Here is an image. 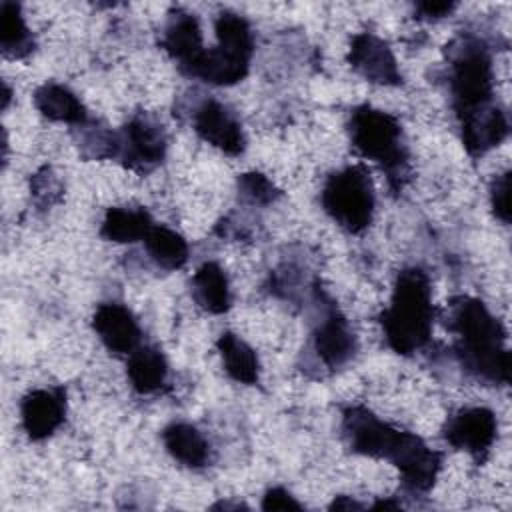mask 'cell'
I'll list each match as a JSON object with an SVG mask.
<instances>
[{
    "instance_id": "6da1fadb",
    "label": "cell",
    "mask_w": 512,
    "mask_h": 512,
    "mask_svg": "<svg viewBox=\"0 0 512 512\" xmlns=\"http://www.w3.org/2000/svg\"><path fill=\"white\" fill-rule=\"evenodd\" d=\"M450 330L454 350L462 366L490 384L510 382V352L506 332L486 304L472 296H456L450 302Z\"/></svg>"
},
{
    "instance_id": "7a4b0ae2",
    "label": "cell",
    "mask_w": 512,
    "mask_h": 512,
    "mask_svg": "<svg viewBox=\"0 0 512 512\" xmlns=\"http://www.w3.org/2000/svg\"><path fill=\"white\" fill-rule=\"evenodd\" d=\"M436 308L432 306L430 280L420 268H404L394 282L388 308L380 324L388 346L402 356L420 350L432 334Z\"/></svg>"
},
{
    "instance_id": "3957f363",
    "label": "cell",
    "mask_w": 512,
    "mask_h": 512,
    "mask_svg": "<svg viewBox=\"0 0 512 512\" xmlns=\"http://www.w3.org/2000/svg\"><path fill=\"white\" fill-rule=\"evenodd\" d=\"M348 132L354 150L362 158L380 164L394 192L402 190L410 176V156L398 118L384 110L362 104L352 110Z\"/></svg>"
},
{
    "instance_id": "277c9868",
    "label": "cell",
    "mask_w": 512,
    "mask_h": 512,
    "mask_svg": "<svg viewBox=\"0 0 512 512\" xmlns=\"http://www.w3.org/2000/svg\"><path fill=\"white\" fill-rule=\"evenodd\" d=\"M452 104L458 122L486 112L496 106L494 98V72L488 46L478 38H462L452 54L450 72Z\"/></svg>"
},
{
    "instance_id": "5b68a950",
    "label": "cell",
    "mask_w": 512,
    "mask_h": 512,
    "mask_svg": "<svg viewBox=\"0 0 512 512\" xmlns=\"http://www.w3.org/2000/svg\"><path fill=\"white\" fill-rule=\"evenodd\" d=\"M324 212L346 232L366 230L374 216V186L364 164H352L332 172L322 188Z\"/></svg>"
},
{
    "instance_id": "8992f818",
    "label": "cell",
    "mask_w": 512,
    "mask_h": 512,
    "mask_svg": "<svg viewBox=\"0 0 512 512\" xmlns=\"http://www.w3.org/2000/svg\"><path fill=\"white\" fill-rule=\"evenodd\" d=\"M384 458L400 470L404 486L412 492H428L442 466L440 452L428 448L420 436L398 428L384 450Z\"/></svg>"
},
{
    "instance_id": "52a82bcc",
    "label": "cell",
    "mask_w": 512,
    "mask_h": 512,
    "mask_svg": "<svg viewBox=\"0 0 512 512\" xmlns=\"http://www.w3.org/2000/svg\"><path fill=\"white\" fill-rule=\"evenodd\" d=\"M166 156V132L160 122L148 114H136L120 132H116L114 158L124 166L150 172Z\"/></svg>"
},
{
    "instance_id": "ba28073f",
    "label": "cell",
    "mask_w": 512,
    "mask_h": 512,
    "mask_svg": "<svg viewBox=\"0 0 512 512\" xmlns=\"http://www.w3.org/2000/svg\"><path fill=\"white\" fill-rule=\"evenodd\" d=\"M496 416L492 410L476 406L458 410L444 426V438L450 446L466 450L478 464L486 460L496 440Z\"/></svg>"
},
{
    "instance_id": "9c48e42d",
    "label": "cell",
    "mask_w": 512,
    "mask_h": 512,
    "mask_svg": "<svg viewBox=\"0 0 512 512\" xmlns=\"http://www.w3.org/2000/svg\"><path fill=\"white\" fill-rule=\"evenodd\" d=\"M348 62L368 82L382 86L402 84V74L390 46L372 32H360L352 38Z\"/></svg>"
},
{
    "instance_id": "30bf717a",
    "label": "cell",
    "mask_w": 512,
    "mask_h": 512,
    "mask_svg": "<svg viewBox=\"0 0 512 512\" xmlns=\"http://www.w3.org/2000/svg\"><path fill=\"white\" fill-rule=\"evenodd\" d=\"M194 130L202 140L222 150L224 154L238 156L246 148L242 124L238 122L234 112H230L218 100L210 98L198 106V110L194 112Z\"/></svg>"
},
{
    "instance_id": "8fae6325",
    "label": "cell",
    "mask_w": 512,
    "mask_h": 512,
    "mask_svg": "<svg viewBox=\"0 0 512 512\" xmlns=\"http://www.w3.org/2000/svg\"><path fill=\"white\" fill-rule=\"evenodd\" d=\"M66 418V392L60 386L30 390L20 402L22 428L30 440L52 436Z\"/></svg>"
},
{
    "instance_id": "7c38bea8",
    "label": "cell",
    "mask_w": 512,
    "mask_h": 512,
    "mask_svg": "<svg viewBox=\"0 0 512 512\" xmlns=\"http://www.w3.org/2000/svg\"><path fill=\"white\" fill-rule=\"evenodd\" d=\"M314 348L318 358L332 370L344 366L356 354V336L332 302H328L322 320L316 324Z\"/></svg>"
},
{
    "instance_id": "4fadbf2b",
    "label": "cell",
    "mask_w": 512,
    "mask_h": 512,
    "mask_svg": "<svg viewBox=\"0 0 512 512\" xmlns=\"http://www.w3.org/2000/svg\"><path fill=\"white\" fill-rule=\"evenodd\" d=\"M92 326L102 344L114 354L130 356L140 346V326L134 314L118 302L100 304L92 316Z\"/></svg>"
},
{
    "instance_id": "5bb4252c",
    "label": "cell",
    "mask_w": 512,
    "mask_h": 512,
    "mask_svg": "<svg viewBox=\"0 0 512 512\" xmlns=\"http://www.w3.org/2000/svg\"><path fill=\"white\" fill-rule=\"evenodd\" d=\"M160 44L178 62L182 72L188 74L204 52L198 18L182 8L170 10Z\"/></svg>"
},
{
    "instance_id": "9a60e30c",
    "label": "cell",
    "mask_w": 512,
    "mask_h": 512,
    "mask_svg": "<svg viewBox=\"0 0 512 512\" xmlns=\"http://www.w3.org/2000/svg\"><path fill=\"white\" fill-rule=\"evenodd\" d=\"M462 142L470 156H482L508 136V118L500 106H492L460 124Z\"/></svg>"
},
{
    "instance_id": "2e32d148",
    "label": "cell",
    "mask_w": 512,
    "mask_h": 512,
    "mask_svg": "<svg viewBox=\"0 0 512 512\" xmlns=\"http://www.w3.org/2000/svg\"><path fill=\"white\" fill-rule=\"evenodd\" d=\"M34 104L42 116L54 122L82 126L88 122V112L80 98L66 86L46 82L34 92Z\"/></svg>"
},
{
    "instance_id": "e0dca14e",
    "label": "cell",
    "mask_w": 512,
    "mask_h": 512,
    "mask_svg": "<svg viewBox=\"0 0 512 512\" xmlns=\"http://www.w3.org/2000/svg\"><path fill=\"white\" fill-rule=\"evenodd\" d=\"M168 454L188 468H202L210 458V446L206 438L186 422H172L162 432Z\"/></svg>"
},
{
    "instance_id": "ac0fdd59",
    "label": "cell",
    "mask_w": 512,
    "mask_h": 512,
    "mask_svg": "<svg viewBox=\"0 0 512 512\" xmlns=\"http://www.w3.org/2000/svg\"><path fill=\"white\" fill-rule=\"evenodd\" d=\"M192 296L196 304L210 314H224L232 304L226 272L216 262L202 264L192 278Z\"/></svg>"
},
{
    "instance_id": "d6986e66",
    "label": "cell",
    "mask_w": 512,
    "mask_h": 512,
    "mask_svg": "<svg viewBox=\"0 0 512 512\" xmlns=\"http://www.w3.org/2000/svg\"><path fill=\"white\" fill-rule=\"evenodd\" d=\"M128 380L138 394L158 392L166 384L168 362L154 346H138L128 356Z\"/></svg>"
},
{
    "instance_id": "ffe728a7",
    "label": "cell",
    "mask_w": 512,
    "mask_h": 512,
    "mask_svg": "<svg viewBox=\"0 0 512 512\" xmlns=\"http://www.w3.org/2000/svg\"><path fill=\"white\" fill-rule=\"evenodd\" d=\"M152 226H154L152 218L144 208L114 206V208H108L104 214L100 236L116 244H126V242L144 240Z\"/></svg>"
},
{
    "instance_id": "44dd1931",
    "label": "cell",
    "mask_w": 512,
    "mask_h": 512,
    "mask_svg": "<svg viewBox=\"0 0 512 512\" xmlns=\"http://www.w3.org/2000/svg\"><path fill=\"white\" fill-rule=\"evenodd\" d=\"M216 348L222 356L224 370L232 380L248 386L258 382L260 366H258L256 352L240 336H236L234 332H224L220 334Z\"/></svg>"
},
{
    "instance_id": "7402d4cb",
    "label": "cell",
    "mask_w": 512,
    "mask_h": 512,
    "mask_svg": "<svg viewBox=\"0 0 512 512\" xmlns=\"http://www.w3.org/2000/svg\"><path fill=\"white\" fill-rule=\"evenodd\" d=\"M0 48L8 58H24L34 50V38L28 30L20 4L2 2L0 8Z\"/></svg>"
},
{
    "instance_id": "603a6c76",
    "label": "cell",
    "mask_w": 512,
    "mask_h": 512,
    "mask_svg": "<svg viewBox=\"0 0 512 512\" xmlns=\"http://www.w3.org/2000/svg\"><path fill=\"white\" fill-rule=\"evenodd\" d=\"M144 246L150 258L164 270H176L188 260L186 240L166 226H152L144 238Z\"/></svg>"
},
{
    "instance_id": "cb8c5ba5",
    "label": "cell",
    "mask_w": 512,
    "mask_h": 512,
    "mask_svg": "<svg viewBox=\"0 0 512 512\" xmlns=\"http://www.w3.org/2000/svg\"><path fill=\"white\" fill-rule=\"evenodd\" d=\"M238 190L250 204H272L280 198V190L260 172H246L238 176Z\"/></svg>"
},
{
    "instance_id": "d4e9b609",
    "label": "cell",
    "mask_w": 512,
    "mask_h": 512,
    "mask_svg": "<svg viewBox=\"0 0 512 512\" xmlns=\"http://www.w3.org/2000/svg\"><path fill=\"white\" fill-rule=\"evenodd\" d=\"M490 206L498 220L510 224V172H504L492 180Z\"/></svg>"
},
{
    "instance_id": "484cf974",
    "label": "cell",
    "mask_w": 512,
    "mask_h": 512,
    "mask_svg": "<svg viewBox=\"0 0 512 512\" xmlns=\"http://www.w3.org/2000/svg\"><path fill=\"white\" fill-rule=\"evenodd\" d=\"M262 510L272 512V510H302V504L286 490L280 486L270 488L264 498H262Z\"/></svg>"
},
{
    "instance_id": "4316f807",
    "label": "cell",
    "mask_w": 512,
    "mask_h": 512,
    "mask_svg": "<svg viewBox=\"0 0 512 512\" xmlns=\"http://www.w3.org/2000/svg\"><path fill=\"white\" fill-rule=\"evenodd\" d=\"M456 8V2H418L416 4V14L418 18H426V20H438L448 16L452 10Z\"/></svg>"
},
{
    "instance_id": "83f0119b",
    "label": "cell",
    "mask_w": 512,
    "mask_h": 512,
    "mask_svg": "<svg viewBox=\"0 0 512 512\" xmlns=\"http://www.w3.org/2000/svg\"><path fill=\"white\" fill-rule=\"evenodd\" d=\"M362 506L354 500H350L348 496H338L334 498V502L330 504V510H360Z\"/></svg>"
},
{
    "instance_id": "f1b7e54d",
    "label": "cell",
    "mask_w": 512,
    "mask_h": 512,
    "mask_svg": "<svg viewBox=\"0 0 512 512\" xmlns=\"http://www.w3.org/2000/svg\"><path fill=\"white\" fill-rule=\"evenodd\" d=\"M400 504L398 502H392V500H380L372 506V510H398Z\"/></svg>"
}]
</instances>
